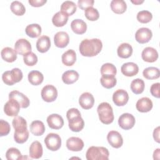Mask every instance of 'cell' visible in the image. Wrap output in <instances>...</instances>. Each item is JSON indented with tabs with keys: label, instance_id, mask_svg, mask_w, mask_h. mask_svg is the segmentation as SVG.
<instances>
[{
	"label": "cell",
	"instance_id": "e0dca14e",
	"mask_svg": "<svg viewBox=\"0 0 160 160\" xmlns=\"http://www.w3.org/2000/svg\"><path fill=\"white\" fill-rule=\"evenodd\" d=\"M121 72L127 77H132L136 75L139 72L138 66L132 62H128L123 64L121 68Z\"/></svg>",
	"mask_w": 160,
	"mask_h": 160
},
{
	"label": "cell",
	"instance_id": "ac0fdd59",
	"mask_svg": "<svg viewBox=\"0 0 160 160\" xmlns=\"http://www.w3.org/2000/svg\"><path fill=\"white\" fill-rule=\"evenodd\" d=\"M54 42L58 48H64L66 47L69 42L68 34L64 31L58 32L54 36Z\"/></svg>",
	"mask_w": 160,
	"mask_h": 160
},
{
	"label": "cell",
	"instance_id": "277c9868",
	"mask_svg": "<svg viewBox=\"0 0 160 160\" xmlns=\"http://www.w3.org/2000/svg\"><path fill=\"white\" fill-rule=\"evenodd\" d=\"M46 148L52 151H58L61 146V138L56 133H49L44 139Z\"/></svg>",
	"mask_w": 160,
	"mask_h": 160
},
{
	"label": "cell",
	"instance_id": "f907efd6",
	"mask_svg": "<svg viewBox=\"0 0 160 160\" xmlns=\"http://www.w3.org/2000/svg\"><path fill=\"white\" fill-rule=\"evenodd\" d=\"M46 0H29L28 2L32 7H40L46 3Z\"/></svg>",
	"mask_w": 160,
	"mask_h": 160
},
{
	"label": "cell",
	"instance_id": "816d5d0a",
	"mask_svg": "<svg viewBox=\"0 0 160 160\" xmlns=\"http://www.w3.org/2000/svg\"><path fill=\"white\" fill-rule=\"evenodd\" d=\"M153 138L154 141H156L157 142L159 143V126L157 127L156 129H154L153 131Z\"/></svg>",
	"mask_w": 160,
	"mask_h": 160
},
{
	"label": "cell",
	"instance_id": "603a6c76",
	"mask_svg": "<svg viewBox=\"0 0 160 160\" xmlns=\"http://www.w3.org/2000/svg\"><path fill=\"white\" fill-rule=\"evenodd\" d=\"M71 28L72 31L77 34H82L87 30V24L82 19H74L71 23Z\"/></svg>",
	"mask_w": 160,
	"mask_h": 160
},
{
	"label": "cell",
	"instance_id": "db71d44e",
	"mask_svg": "<svg viewBox=\"0 0 160 160\" xmlns=\"http://www.w3.org/2000/svg\"><path fill=\"white\" fill-rule=\"evenodd\" d=\"M131 2H132L133 4H136V5H138V4H142V3H143L144 2V1L143 0H135V1H131Z\"/></svg>",
	"mask_w": 160,
	"mask_h": 160
},
{
	"label": "cell",
	"instance_id": "7a4b0ae2",
	"mask_svg": "<svg viewBox=\"0 0 160 160\" xmlns=\"http://www.w3.org/2000/svg\"><path fill=\"white\" fill-rule=\"evenodd\" d=\"M97 111L99 115V118L101 122L104 124H109L114 121L113 110L110 105L107 102H102L99 104L97 108Z\"/></svg>",
	"mask_w": 160,
	"mask_h": 160
},
{
	"label": "cell",
	"instance_id": "8fae6325",
	"mask_svg": "<svg viewBox=\"0 0 160 160\" xmlns=\"http://www.w3.org/2000/svg\"><path fill=\"white\" fill-rule=\"evenodd\" d=\"M109 144L114 148H119L123 144V139L121 134L116 131H111L107 135Z\"/></svg>",
	"mask_w": 160,
	"mask_h": 160
},
{
	"label": "cell",
	"instance_id": "5bb4252c",
	"mask_svg": "<svg viewBox=\"0 0 160 160\" xmlns=\"http://www.w3.org/2000/svg\"><path fill=\"white\" fill-rule=\"evenodd\" d=\"M70 130L73 132L81 131L84 126V122L81 118V115H78L68 119Z\"/></svg>",
	"mask_w": 160,
	"mask_h": 160
},
{
	"label": "cell",
	"instance_id": "e575fe53",
	"mask_svg": "<svg viewBox=\"0 0 160 160\" xmlns=\"http://www.w3.org/2000/svg\"><path fill=\"white\" fill-rule=\"evenodd\" d=\"M131 90L135 94H141L144 89L145 84L142 79L137 78L132 81L131 83Z\"/></svg>",
	"mask_w": 160,
	"mask_h": 160
},
{
	"label": "cell",
	"instance_id": "bcb514c9",
	"mask_svg": "<svg viewBox=\"0 0 160 160\" xmlns=\"http://www.w3.org/2000/svg\"><path fill=\"white\" fill-rule=\"evenodd\" d=\"M11 130V127L8 122L3 119L0 120V136L8 135Z\"/></svg>",
	"mask_w": 160,
	"mask_h": 160
},
{
	"label": "cell",
	"instance_id": "52a82bcc",
	"mask_svg": "<svg viewBox=\"0 0 160 160\" xmlns=\"http://www.w3.org/2000/svg\"><path fill=\"white\" fill-rule=\"evenodd\" d=\"M19 103L14 99H9L4 106V112L8 116H16L20 110Z\"/></svg>",
	"mask_w": 160,
	"mask_h": 160
},
{
	"label": "cell",
	"instance_id": "f5cc1de1",
	"mask_svg": "<svg viewBox=\"0 0 160 160\" xmlns=\"http://www.w3.org/2000/svg\"><path fill=\"white\" fill-rule=\"evenodd\" d=\"M159 154H160V149L158 148L153 152V159H159Z\"/></svg>",
	"mask_w": 160,
	"mask_h": 160
},
{
	"label": "cell",
	"instance_id": "4fadbf2b",
	"mask_svg": "<svg viewBox=\"0 0 160 160\" xmlns=\"http://www.w3.org/2000/svg\"><path fill=\"white\" fill-rule=\"evenodd\" d=\"M79 103L84 109L92 108L94 104V98L91 93L88 92H83L79 98Z\"/></svg>",
	"mask_w": 160,
	"mask_h": 160
},
{
	"label": "cell",
	"instance_id": "d4e9b609",
	"mask_svg": "<svg viewBox=\"0 0 160 160\" xmlns=\"http://www.w3.org/2000/svg\"><path fill=\"white\" fill-rule=\"evenodd\" d=\"M132 48L129 43L124 42L121 44L117 49V53L121 58L126 59L129 58L132 54Z\"/></svg>",
	"mask_w": 160,
	"mask_h": 160
},
{
	"label": "cell",
	"instance_id": "681fc988",
	"mask_svg": "<svg viewBox=\"0 0 160 160\" xmlns=\"http://www.w3.org/2000/svg\"><path fill=\"white\" fill-rule=\"evenodd\" d=\"M159 87H160V83L156 82V83L152 84L150 88V92L151 95H152L154 97L156 98H159L160 97Z\"/></svg>",
	"mask_w": 160,
	"mask_h": 160
},
{
	"label": "cell",
	"instance_id": "4dcf8cb0",
	"mask_svg": "<svg viewBox=\"0 0 160 160\" xmlns=\"http://www.w3.org/2000/svg\"><path fill=\"white\" fill-rule=\"evenodd\" d=\"M28 78L29 82L34 86H38L41 84L43 80V74L39 71H32L28 73Z\"/></svg>",
	"mask_w": 160,
	"mask_h": 160
},
{
	"label": "cell",
	"instance_id": "ba28073f",
	"mask_svg": "<svg viewBox=\"0 0 160 160\" xmlns=\"http://www.w3.org/2000/svg\"><path fill=\"white\" fill-rule=\"evenodd\" d=\"M31 43L26 39H19L15 42L14 50L20 55L24 56L31 52Z\"/></svg>",
	"mask_w": 160,
	"mask_h": 160
},
{
	"label": "cell",
	"instance_id": "ffe728a7",
	"mask_svg": "<svg viewBox=\"0 0 160 160\" xmlns=\"http://www.w3.org/2000/svg\"><path fill=\"white\" fill-rule=\"evenodd\" d=\"M153 106V104L151 99L148 97H143L139 99L136 104V109L141 112H148L150 111Z\"/></svg>",
	"mask_w": 160,
	"mask_h": 160
},
{
	"label": "cell",
	"instance_id": "484cf974",
	"mask_svg": "<svg viewBox=\"0 0 160 160\" xmlns=\"http://www.w3.org/2000/svg\"><path fill=\"white\" fill-rule=\"evenodd\" d=\"M62 62L67 66H72L76 61V54L73 49H68L61 56Z\"/></svg>",
	"mask_w": 160,
	"mask_h": 160
},
{
	"label": "cell",
	"instance_id": "8992f818",
	"mask_svg": "<svg viewBox=\"0 0 160 160\" xmlns=\"http://www.w3.org/2000/svg\"><path fill=\"white\" fill-rule=\"evenodd\" d=\"M135 118L130 113H123L118 119V124L119 127L124 130H129L132 128L135 124Z\"/></svg>",
	"mask_w": 160,
	"mask_h": 160
},
{
	"label": "cell",
	"instance_id": "f1b7e54d",
	"mask_svg": "<svg viewBox=\"0 0 160 160\" xmlns=\"http://www.w3.org/2000/svg\"><path fill=\"white\" fill-rule=\"evenodd\" d=\"M68 16L61 11L57 12L52 18V24L56 27L64 26L68 21Z\"/></svg>",
	"mask_w": 160,
	"mask_h": 160
},
{
	"label": "cell",
	"instance_id": "b9f144b4",
	"mask_svg": "<svg viewBox=\"0 0 160 160\" xmlns=\"http://www.w3.org/2000/svg\"><path fill=\"white\" fill-rule=\"evenodd\" d=\"M84 14L86 18L91 21H95L99 18V14L97 9L93 7H90L85 10Z\"/></svg>",
	"mask_w": 160,
	"mask_h": 160
},
{
	"label": "cell",
	"instance_id": "74e56055",
	"mask_svg": "<svg viewBox=\"0 0 160 160\" xmlns=\"http://www.w3.org/2000/svg\"><path fill=\"white\" fill-rule=\"evenodd\" d=\"M117 72L116 66L109 62L105 63L101 68V74L102 76H115Z\"/></svg>",
	"mask_w": 160,
	"mask_h": 160
},
{
	"label": "cell",
	"instance_id": "7402d4cb",
	"mask_svg": "<svg viewBox=\"0 0 160 160\" xmlns=\"http://www.w3.org/2000/svg\"><path fill=\"white\" fill-rule=\"evenodd\" d=\"M50 47L51 40L48 36H42L38 38L36 42V48L39 52L44 53L49 49Z\"/></svg>",
	"mask_w": 160,
	"mask_h": 160
},
{
	"label": "cell",
	"instance_id": "f546056e",
	"mask_svg": "<svg viewBox=\"0 0 160 160\" xmlns=\"http://www.w3.org/2000/svg\"><path fill=\"white\" fill-rule=\"evenodd\" d=\"M111 10L116 14H122L127 9V5L123 0H112L110 4Z\"/></svg>",
	"mask_w": 160,
	"mask_h": 160
},
{
	"label": "cell",
	"instance_id": "60d3db41",
	"mask_svg": "<svg viewBox=\"0 0 160 160\" xmlns=\"http://www.w3.org/2000/svg\"><path fill=\"white\" fill-rule=\"evenodd\" d=\"M137 19L141 23H148L152 20V15L151 12L146 10H142L137 14Z\"/></svg>",
	"mask_w": 160,
	"mask_h": 160
},
{
	"label": "cell",
	"instance_id": "7bdbcfd3",
	"mask_svg": "<svg viewBox=\"0 0 160 160\" xmlns=\"http://www.w3.org/2000/svg\"><path fill=\"white\" fill-rule=\"evenodd\" d=\"M29 138L28 130L24 131H14V141L18 144L24 143Z\"/></svg>",
	"mask_w": 160,
	"mask_h": 160
},
{
	"label": "cell",
	"instance_id": "d6a6232c",
	"mask_svg": "<svg viewBox=\"0 0 160 160\" xmlns=\"http://www.w3.org/2000/svg\"><path fill=\"white\" fill-rule=\"evenodd\" d=\"M12 124L15 131H24L28 129L27 122L25 119L21 116H15L12 119Z\"/></svg>",
	"mask_w": 160,
	"mask_h": 160
},
{
	"label": "cell",
	"instance_id": "7dc6e473",
	"mask_svg": "<svg viewBox=\"0 0 160 160\" xmlns=\"http://www.w3.org/2000/svg\"><path fill=\"white\" fill-rule=\"evenodd\" d=\"M94 3V0H79L78 1V6L80 9L86 10L88 8L92 7Z\"/></svg>",
	"mask_w": 160,
	"mask_h": 160
},
{
	"label": "cell",
	"instance_id": "9c48e42d",
	"mask_svg": "<svg viewBox=\"0 0 160 160\" xmlns=\"http://www.w3.org/2000/svg\"><path fill=\"white\" fill-rule=\"evenodd\" d=\"M129 100V95L124 89H118L112 94V101L115 105L123 106L127 104Z\"/></svg>",
	"mask_w": 160,
	"mask_h": 160
},
{
	"label": "cell",
	"instance_id": "c3c4849f",
	"mask_svg": "<svg viewBox=\"0 0 160 160\" xmlns=\"http://www.w3.org/2000/svg\"><path fill=\"white\" fill-rule=\"evenodd\" d=\"M2 79L4 83L8 86H12L15 84L11 77L10 71H6L3 72V74H2Z\"/></svg>",
	"mask_w": 160,
	"mask_h": 160
},
{
	"label": "cell",
	"instance_id": "f35d334b",
	"mask_svg": "<svg viewBox=\"0 0 160 160\" xmlns=\"http://www.w3.org/2000/svg\"><path fill=\"white\" fill-rule=\"evenodd\" d=\"M11 11L16 16H22L26 12V8L23 4L18 1H12L10 6Z\"/></svg>",
	"mask_w": 160,
	"mask_h": 160
},
{
	"label": "cell",
	"instance_id": "836d02e7",
	"mask_svg": "<svg viewBox=\"0 0 160 160\" xmlns=\"http://www.w3.org/2000/svg\"><path fill=\"white\" fill-rule=\"evenodd\" d=\"M76 4L71 1H66L61 6V11L68 16L72 15L76 11Z\"/></svg>",
	"mask_w": 160,
	"mask_h": 160
},
{
	"label": "cell",
	"instance_id": "44dd1931",
	"mask_svg": "<svg viewBox=\"0 0 160 160\" xmlns=\"http://www.w3.org/2000/svg\"><path fill=\"white\" fill-rule=\"evenodd\" d=\"M29 156L32 159H39L42 157L43 149L42 144L38 141H35L31 143L29 147Z\"/></svg>",
	"mask_w": 160,
	"mask_h": 160
},
{
	"label": "cell",
	"instance_id": "f6af8a7d",
	"mask_svg": "<svg viewBox=\"0 0 160 160\" xmlns=\"http://www.w3.org/2000/svg\"><path fill=\"white\" fill-rule=\"evenodd\" d=\"M10 75L14 83L21 81L23 78L21 70L19 68H13L10 71Z\"/></svg>",
	"mask_w": 160,
	"mask_h": 160
},
{
	"label": "cell",
	"instance_id": "30bf717a",
	"mask_svg": "<svg viewBox=\"0 0 160 160\" xmlns=\"http://www.w3.org/2000/svg\"><path fill=\"white\" fill-rule=\"evenodd\" d=\"M152 36L151 30L147 28H141L137 30L135 33V39L140 44L148 42Z\"/></svg>",
	"mask_w": 160,
	"mask_h": 160
},
{
	"label": "cell",
	"instance_id": "8d00e7d4",
	"mask_svg": "<svg viewBox=\"0 0 160 160\" xmlns=\"http://www.w3.org/2000/svg\"><path fill=\"white\" fill-rule=\"evenodd\" d=\"M100 82L104 88L111 89L116 86L117 79L114 76H102L100 79Z\"/></svg>",
	"mask_w": 160,
	"mask_h": 160
},
{
	"label": "cell",
	"instance_id": "7c38bea8",
	"mask_svg": "<svg viewBox=\"0 0 160 160\" xmlns=\"http://www.w3.org/2000/svg\"><path fill=\"white\" fill-rule=\"evenodd\" d=\"M9 99H14L16 100L22 108H26L30 104L29 98L22 92L16 90L12 91L9 94Z\"/></svg>",
	"mask_w": 160,
	"mask_h": 160
},
{
	"label": "cell",
	"instance_id": "cb8c5ba5",
	"mask_svg": "<svg viewBox=\"0 0 160 160\" xmlns=\"http://www.w3.org/2000/svg\"><path fill=\"white\" fill-rule=\"evenodd\" d=\"M1 58L8 62H12L17 59L16 51L10 47L4 48L1 52Z\"/></svg>",
	"mask_w": 160,
	"mask_h": 160
},
{
	"label": "cell",
	"instance_id": "9a60e30c",
	"mask_svg": "<svg viewBox=\"0 0 160 160\" xmlns=\"http://www.w3.org/2000/svg\"><path fill=\"white\" fill-rule=\"evenodd\" d=\"M47 122L49 127L52 129H59L64 125L63 118L58 114H52L48 116Z\"/></svg>",
	"mask_w": 160,
	"mask_h": 160
},
{
	"label": "cell",
	"instance_id": "ab89813d",
	"mask_svg": "<svg viewBox=\"0 0 160 160\" xmlns=\"http://www.w3.org/2000/svg\"><path fill=\"white\" fill-rule=\"evenodd\" d=\"M6 158L8 160H18L22 159V154L18 149L10 148L6 152Z\"/></svg>",
	"mask_w": 160,
	"mask_h": 160
},
{
	"label": "cell",
	"instance_id": "1f68e13d",
	"mask_svg": "<svg viewBox=\"0 0 160 160\" xmlns=\"http://www.w3.org/2000/svg\"><path fill=\"white\" fill-rule=\"evenodd\" d=\"M41 27L38 24H29L25 29L26 34L32 38L39 37L41 34Z\"/></svg>",
	"mask_w": 160,
	"mask_h": 160
},
{
	"label": "cell",
	"instance_id": "d590c367",
	"mask_svg": "<svg viewBox=\"0 0 160 160\" xmlns=\"http://www.w3.org/2000/svg\"><path fill=\"white\" fill-rule=\"evenodd\" d=\"M143 76L147 79H156L159 78V69L155 67H148L143 70Z\"/></svg>",
	"mask_w": 160,
	"mask_h": 160
},
{
	"label": "cell",
	"instance_id": "5b68a950",
	"mask_svg": "<svg viewBox=\"0 0 160 160\" xmlns=\"http://www.w3.org/2000/svg\"><path fill=\"white\" fill-rule=\"evenodd\" d=\"M41 94L44 101L48 102H53L58 97V90L53 85L47 84L42 88Z\"/></svg>",
	"mask_w": 160,
	"mask_h": 160
},
{
	"label": "cell",
	"instance_id": "3957f363",
	"mask_svg": "<svg viewBox=\"0 0 160 160\" xmlns=\"http://www.w3.org/2000/svg\"><path fill=\"white\" fill-rule=\"evenodd\" d=\"M109 156L108 149L102 146H91L86 153L88 160H108Z\"/></svg>",
	"mask_w": 160,
	"mask_h": 160
},
{
	"label": "cell",
	"instance_id": "d6986e66",
	"mask_svg": "<svg viewBox=\"0 0 160 160\" xmlns=\"http://www.w3.org/2000/svg\"><path fill=\"white\" fill-rule=\"evenodd\" d=\"M141 58L146 62H153L158 59V52L152 47H146L142 51Z\"/></svg>",
	"mask_w": 160,
	"mask_h": 160
},
{
	"label": "cell",
	"instance_id": "2e32d148",
	"mask_svg": "<svg viewBox=\"0 0 160 160\" xmlns=\"http://www.w3.org/2000/svg\"><path fill=\"white\" fill-rule=\"evenodd\" d=\"M66 147L71 151H81L84 148V142L79 138L71 137L66 141Z\"/></svg>",
	"mask_w": 160,
	"mask_h": 160
},
{
	"label": "cell",
	"instance_id": "4316f807",
	"mask_svg": "<svg viewBox=\"0 0 160 160\" xmlns=\"http://www.w3.org/2000/svg\"><path fill=\"white\" fill-rule=\"evenodd\" d=\"M79 73L74 70L65 71L62 75V80L66 84H71L77 81L79 78Z\"/></svg>",
	"mask_w": 160,
	"mask_h": 160
},
{
	"label": "cell",
	"instance_id": "83f0119b",
	"mask_svg": "<svg viewBox=\"0 0 160 160\" xmlns=\"http://www.w3.org/2000/svg\"><path fill=\"white\" fill-rule=\"evenodd\" d=\"M29 128L31 132L36 136L42 135L45 131V126L44 123L39 120L33 121L31 123Z\"/></svg>",
	"mask_w": 160,
	"mask_h": 160
},
{
	"label": "cell",
	"instance_id": "6da1fadb",
	"mask_svg": "<svg viewBox=\"0 0 160 160\" xmlns=\"http://www.w3.org/2000/svg\"><path fill=\"white\" fill-rule=\"evenodd\" d=\"M102 48V41L98 38L85 39L79 46V50L82 56L93 57L98 55Z\"/></svg>",
	"mask_w": 160,
	"mask_h": 160
},
{
	"label": "cell",
	"instance_id": "ee69618b",
	"mask_svg": "<svg viewBox=\"0 0 160 160\" xmlns=\"http://www.w3.org/2000/svg\"><path fill=\"white\" fill-rule=\"evenodd\" d=\"M23 61L26 65L32 66L37 63L38 57L34 52H30L23 56Z\"/></svg>",
	"mask_w": 160,
	"mask_h": 160
}]
</instances>
